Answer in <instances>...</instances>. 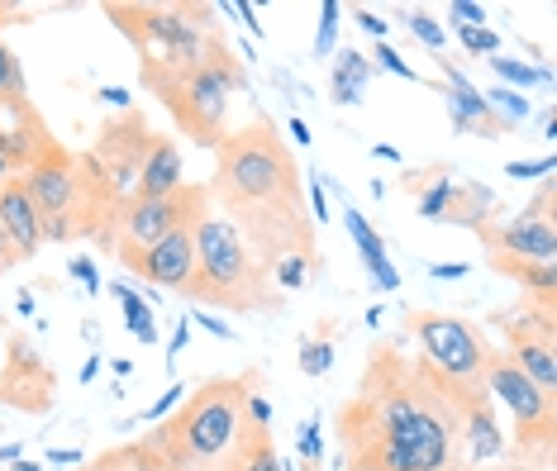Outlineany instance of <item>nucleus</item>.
<instances>
[{
  "label": "nucleus",
  "instance_id": "2",
  "mask_svg": "<svg viewBox=\"0 0 557 471\" xmlns=\"http://www.w3.org/2000/svg\"><path fill=\"white\" fill-rule=\"evenodd\" d=\"M214 214H224L252 258L272 267L276 258H314V220L306 210V182H300L296 152L268 114H252V124L234 129L214 148V172L206 182Z\"/></svg>",
  "mask_w": 557,
  "mask_h": 471
},
{
  "label": "nucleus",
  "instance_id": "55",
  "mask_svg": "<svg viewBox=\"0 0 557 471\" xmlns=\"http://www.w3.org/2000/svg\"><path fill=\"white\" fill-rule=\"evenodd\" d=\"M539 471H548V467H539Z\"/></svg>",
  "mask_w": 557,
  "mask_h": 471
},
{
  "label": "nucleus",
  "instance_id": "21",
  "mask_svg": "<svg viewBox=\"0 0 557 471\" xmlns=\"http://www.w3.org/2000/svg\"><path fill=\"white\" fill-rule=\"evenodd\" d=\"M224 471H282V457H276V448H272V429L248 424L234 457L224 462Z\"/></svg>",
  "mask_w": 557,
  "mask_h": 471
},
{
  "label": "nucleus",
  "instance_id": "25",
  "mask_svg": "<svg viewBox=\"0 0 557 471\" xmlns=\"http://www.w3.org/2000/svg\"><path fill=\"white\" fill-rule=\"evenodd\" d=\"M491 62V72L500 76V86H510V91L524 96L529 86H543V82H553V72L548 67H534V62H515V58H486Z\"/></svg>",
  "mask_w": 557,
  "mask_h": 471
},
{
  "label": "nucleus",
  "instance_id": "36",
  "mask_svg": "<svg viewBox=\"0 0 557 471\" xmlns=\"http://www.w3.org/2000/svg\"><path fill=\"white\" fill-rule=\"evenodd\" d=\"M372 67H382L391 76H400V82H414V72H410V62H405L391 44H376V53H372Z\"/></svg>",
  "mask_w": 557,
  "mask_h": 471
},
{
  "label": "nucleus",
  "instance_id": "23",
  "mask_svg": "<svg viewBox=\"0 0 557 471\" xmlns=\"http://www.w3.org/2000/svg\"><path fill=\"white\" fill-rule=\"evenodd\" d=\"M372 58L362 53H338L334 58V76H329V91H334V106H358V91L372 82Z\"/></svg>",
  "mask_w": 557,
  "mask_h": 471
},
{
  "label": "nucleus",
  "instance_id": "29",
  "mask_svg": "<svg viewBox=\"0 0 557 471\" xmlns=\"http://www.w3.org/2000/svg\"><path fill=\"white\" fill-rule=\"evenodd\" d=\"M486 106L496 110L500 120L510 124V129H515V124H524V120H529V96L510 91V86H491V91H486Z\"/></svg>",
  "mask_w": 557,
  "mask_h": 471
},
{
  "label": "nucleus",
  "instance_id": "5",
  "mask_svg": "<svg viewBox=\"0 0 557 471\" xmlns=\"http://www.w3.org/2000/svg\"><path fill=\"white\" fill-rule=\"evenodd\" d=\"M214 5H124L110 0L106 20L138 48V62L168 72H191L210 58L214 34L210 29Z\"/></svg>",
  "mask_w": 557,
  "mask_h": 471
},
{
  "label": "nucleus",
  "instance_id": "6",
  "mask_svg": "<svg viewBox=\"0 0 557 471\" xmlns=\"http://www.w3.org/2000/svg\"><path fill=\"white\" fill-rule=\"evenodd\" d=\"M224 38V34H220ZM214 38V44H220ZM144 86L162 100V110L172 114V124L200 148H220L230 138V82L210 67V58L191 72H168V67H148L138 62Z\"/></svg>",
  "mask_w": 557,
  "mask_h": 471
},
{
  "label": "nucleus",
  "instance_id": "16",
  "mask_svg": "<svg viewBox=\"0 0 557 471\" xmlns=\"http://www.w3.org/2000/svg\"><path fill=\"white\" fill-rule=\"evenodd\" d=\"M438 72H443V100H448V114H453V124H458L462 134H481V138H505L510 134V124L486 106V96H481L448 58H438Z\"/></svg>",
  "mask_w": 557,
  "mask_h": 471
},
{
  "label": "nucleus",
  "instance_id": "43",
  "mask_svg": "<svg viewBox=\"0 0 557 471\" xmlns=\"http://www.w3.org/2000/svg\"><path fill=\"white\" fill-rule=\"evenodd\" d=\"M548 206H553V182H543V186H539V196H534V206H524L519 214H553Z\"/></svg>",
  "mask_w": 557,
  "mask_h": 471
},
{
  "label": "nucleus",
  "instance_id": "12",
  "mask_svg": "<svg viewBox=\"0 0 557 471\" xmlns=\"http://www.w3.org/2000/svg\"><path fill=\"white\" fill-rule=\"evenodd\" d=\"M148 144H153V129H148L144 110H124L115 120L100 124L91 158H96V168L106 172V182L115 186L120 200L134 196V176H138V162H144Z\"/></svg>",
  "mask_w": 557,
  "mask_h": 471
},
{
  "label": "nucleus",
  "instance_id": "40",
  "mask_svg": "<svg viewBox=\"0 0 557 471\" xmlns=\"http://www.w3.org/2000/svg\"><path fill=\"white\" fill-rule=\"evenodd\" d=\"M467 272H472L467 262H434V267H429V276H434V282H462Z\"/></svg>",
  "mask_w": 557,
  "mask_h": 471
},
{
  "label": "nucleus",
  "instance_id": "33",
  "mask_svg": "<svg viewBox=\"0 0 557 471\" xmlns=\"http://www.w3.org/2000/svg\"><path fill=\"white\" fill-rule=\"evenodd\" d=\"M338 15H344V10H338V0H324V5H320V34H314V53H320V58H329V48H334Z\"/></svg>",
  "mask_w": 557,
  "mask_h": 471
},
{
  "label": "nucleus",
  "instance_id": "26",
  "mask_svg": "<svg viewBox=\"0 0 557 471\" xmlns=\"http://www.w3.org/2000/svg\"><path fill=\"white\" fill-rule=\"evenodd\" d=\"M115 300L124 305V324H129V334L144 338V343H158V324H153V310L144 305V296L129 290V286H115Z\"/></svg>",
  "mask_w": 557,
  "mask_h": 471
},
{
  "label": "nucleus",
  "instance_id": "18",
  "mask_svg": "<svg viewBox=\"0 0 557 471\" xmlns=\"http://www.w3.org/2000/svg\"><path fill=\"white\" fill-rule=\"evenodd\" d=\"M186 186V168H182V148L172 144V138L153 134V144H148L144 162H138V176H134V196L138 200H162L172 196V190Z\"/></svg>",
  "mask_w": 557,
  "mask_h": 471
},
{
  "label": "nucleus",
  "instance_id": "39",
  "mask_svg": "<svg viewBox=\"0 0 557 471\" xmlns=\"http://www.w3.org/2000/svg\"><path fill=\"white\" fill-rule=\"evenodd\" d=\"M67 272L77 276V282L91 290V296H100V272H96V262H91V258H72V262H67Z\"/></svg>",
  "mask_w": 557,
  "mask_h": 471
},
{
  "label": "nucleus",
  "instance_id": "20",
  "mask_svg": "<svg viewBox=\"0 0 557 471\" xmlns=\"http://www.w3.org/2000/svg\"><path fill=\"white\" fill-rule=\"evenodd\" d=\"M344 228L352 234V244H358V258H362V267H367V272H372L376 290H396V286H400V276H396V267H391V258H386V244H382V234H376V228L362 220V210L344 206Z\"/></svg>",
  "mask_w": 557,
  "mask_h": 471
},
{
  "label": "nucleus",
  "instance_id": "15",
  "mask_svg": "<svg viewBox=\"0 0 557 471\" xmlns=\"http://www.w3.org/2000/svg\"><path fill=\"white\" fill-rule=\"evenodd\" d=\"M486 248L515 262H553L557 258V228L553 214H515L510 224L486 228Z\"/></svg>",
  "mask_w": 557,
  "mask_h": 471
},
{
  "label": "nucleus",
  "instance_id": "14",
  "mask_svg": "<svg viewBox=\"0 0 557 471\" xmlns=\"http://www.w3.org/2000/svg\"><path fill=\"white\" fill-rule=\"evenodd\" d=\"M53 144L58 138L29 96H0V152L10 158V168L29 172Z\"/></svg>",
  "mask_w": 557,
  "mask_h": 471
},
{
  "label": "nucleus",
  "instance_id": "52",
  "mask_svg": "<svg viewBox=\"0 0 557 471\" xmlns=\"http://www.w3.org/2000/svg\"><path fill=\"white\" fill-rule=\"evenodd\" d=\"M96 372H100V358H91V362L82 367V381H96Z\"/></svg>",
  "mask_w": 557,
  "mask_h": 471
},
{
  "label": "nucleus",
  "instance_id": "7",
  "mask_svg": "<svg viewBox=\"0 0 557 471\" xmlns=\"http://www.w3.org/2000/svg\"><path fill=\"white\" fill-rule=\"evenodd\" d=\"M481 386L491 400H505L515 414V448L519 457H534L548 467L553 457V438H557V400L529 381L519 367L505 358V348L496 343H481Z\"/></svg>",
  "mask_w": 557,
  "mask_h": 471
},
{
  "label": "nucleus",
  "instance_id": "30",
  "mask_svg": "<svg viewBox=\"0 0 557 471\" xmlns=\"http://www.w3.org/2000/svg\"><path fill=\"white\" fill-rule=\"evenodd\" d=\"M300 372L306 376H324L329 367H334V338H310L306 348H300Z\"/></svg>",
  "mask_w": 557,
  "mask_h": 471
},
{
  "label": "nucleus",
  "instance_id": "28",
  "mask_svg": "<svg viewBox=\"0 0 557 471\" xmlns=\"http://www.w3.org/2000/svg\"><path fill=\"white\" fill-rule=\"evenodd\" d=\"M448 190H453V176H448V168H438L434 176H429V182L414 190V196H420V214L424 220H434L438 224V214H443V206H448Z\"/></svg>",
  "mask_w": 557,
  "mask_h": 471
},
{
  "label": "nucleus",
  "instance_id": "35",
  "mask_svg": "<svg viewBox=\"0 0 557 471\" xmlns=\"http://www.w3.org/2000/svg\"><path fill=\"white\" fill-rule=\"evenodd\" d=\"M553 168H557V162H553V152H548V158H539V162H524V158L510 162V168H505V176H515V182H548Z\"/></svg>",
  "mask_w": 557,
  "mask_h": 471
},
{
  "label": "nucleus",
  "instance_id": "51",
  "mask_svg": "<svg viewBox=\"0 0 557 471\" xmlns=\"http://www.w3.org/2000/svg\"><path fill=\"white\" fill-rule=\"evenodd\" d=\"M10 176H20L15 168H10V158H5V152H0V186H5L10 182Z\"/></svg>",
  "mask_w": 557,
  "mask_h": 471
},
{
  "label": "nucleus",
  "instance_id": "9",
  "mask_svg": "<svg viewBox=\"0 0 557 471\" xmlns=\"http://www.w3.org/2000/svg\"><path fill=\"white\" fill-rule=\"evenodd\" d=\"M206 210H210V196H206V186H196V182H186L182 190H172V196H162V200L124 196L115 206V220H110L100 244H110V248H148V244H158L162 234H172V228L196 224Z\"/></svg>",
  "mask_w": 557,
  "mask_h": 471
},
{
  "label": "nucleus",
  "instance_id": "24",
  "mask_svg": "<svg viewBox=\"0 0 557 471\" xmlns=\"http://www.w3.org/2000/svg\"><path fill=\"white\" fill-rule=\"evenodd\" d=\"M268 276H272V286L282 290H306L314 276H320V252L314 258H300V252H290V258H276L272 267H268Z\"/></svg>",
  "mask_w": 557,
  "mask_h": 471
},
{
  "label": "nucleus",
  "instance_id": "27",
  "mask_svg": "<svg viewBox=\"0 0 557 471\" xmlns=\"http://www.w3.org/2000/svg\"><path fill=\"white\" fill-rule=\"evenodd\" d=\"M400 20H405V29L420 38L424 48H434V53H443V48H448V29H443V24L429 15V10H400Z\"/></svg>",
  "mask_w": 557,
  "mask_h": 471
},
{
  "label": "nucleus",
  "instance_id": "38",
  "mask_svg": "<svg viewBox=\"0 0 557 471\" xmlns=\"http://www.w3.org/2000/svg\"><path fill=\"white\" fill-rule=\"evenodd\" d=\"M182 400H186V391H182V386H168V391H162V400H153V405L144 410V419H148V424H158V419H162V414H172Z\"/></svg>",
  "mask_w": 557,
  "mask_h": 471
},
{
  "label": "nucleus",
  "instance_id": "17",
  "mask_svg": "<svg viewBox=\"0 0 557 471\" xmlns=\"http://www.w3.org/2000/svg\"><path fill=\"white\" fill-rule=\"evenodd\" d=\"M0 228H5L10 244L20 248V258H39V248H44V214H39V206H34L24 176H10V182L0 186Z\"/></svg>",
  "mask_w": 557,
  "mask_h": 471
},
{
  "label": "nucleus",
  "instance_id": "42",
  "mask_svg": "<svg viewBox=\"0 0 557 471\" xmlns=\"http://www.w3.org/2000/svg\"><path fill=\"white\" fill-rule=\"evenodd\" d=\"M358 24H362V34L376 38V44H386V20L382 15H372V10H358Z\"/></svg>",
  "mask_w": 557,
  "mask_h": 471
},
{
  "label": "nucleus",
  "instance_id": "48",
  "mask_svg": "<svg viewBox=\"0 0 557 471\" xmlns=\"http://www.w3.org/2000/svg\"><path fill=\"white\" fill-rule=\"evenodd\" d=\"M200 324H206L214 338H234V329H230V324H220V320H214V314H200Z\"/></svg>",
  "mask_w": 557,
  "mask_h": 471
},
{
  "label": "nucleus",
  "instance_id": "56",
  "mask_svg": "<svg viewBox=\"0 0 557 471\" xmlns=\"http://www.w3.org/2000/svg\"><path fill=\"white\" fill-rule=\"evenodd\" d=\"M77 471H82V467H77Z\"/></svg>",
  "mask_w": 557,
  "mask_h": 471
},
{
  "label": "nucleus",
  "instance_id": "32",
  "mask_svg": "<svg viewBox=\"0 0 557 471\" xmlns=\"http://www.w3.org/2000/svg\"><path fill=\"white\" fill-rule=\"evenodd\" d=\"M0 96H29L24 91V67L10 44H0Z\"/></svg>",
  "mask_w": 557,
  "mask_h": 471
},
{
  "label": "nucleus",
  "instance_id": "54",
  "mask_svg": "<svg viewBox=\"0 0 557 471\" xmlns=\"http://www.w3.org/2000/svg\"><path fill=\"white\" fill-rule=\"evenodd\" d=\"M458 471H481V467H458Z\"/></svg>",
  "mask_w": 557,
  "mask_h": 471
},
{
  "label": "nucleus",
  "instance_id": "49",
  "mask_svg": "<svg viewBox=\"0 0 557 471\" xmlns=\"http://www.w3.org/2000/svg\"><path fill=\"white\" fill-rule=\"evenodd\" d=\"M48 462H53V467H77L82 457H77V453H67V448H53V453H48Z\"/></svg>",
  "mask_w": 557,
  "mask_h": 471
},
{
  "label": "nucleus",
  "instance_id": "45",
  "mask_svg": "<svg viewBox=\"0 0 557 471\" xmlns=\"http://www.w3.org/2000/svg\"><path fill=\"white\" fill-rule=\"evenodd\" d=\"M29 20V10L24 5H5V0H0V24H24Z\"/></svg>",
  "mask_w": 557,
  "mask_h": 471
},
{
  "label": "nucleus",
  "instance_id": "46",
  "mask_svg": "<svg viewBox=\"0 0 557 471\" xmlns=\"http://www.w3.org/2000/svg\"><path fill=\"white\" fill-rule=\"evenodd\" d=\"M230 10H234V15H238V20H244V24H248V29H252V34H258V38H262V24H258V10H252V5H230Z\"/></svg>",
  "mask_w": 557,
  "mask_h": 471
},
{
  "label": "nucleus",
  "instance_id": "41",
  "mask_svg": "<svg viewBox=\"0 0 557 471\" xmlns=\"http://www.w3.org/2000/svg\"><path fill=\"white\" fill-rule=\"evenodd\" d=\"M20 262H24V258H20V248L10 244V234H5V228H0V276H10Z\"/></svg>",
  "mask_w": 557,
  "mask_h": 471
},
{
  "label": "nucleus",
  "instance_id": "44",
  "mask_svg": "<svg viewBox=\"0 0 557 471\" xmlns=\"http://www.w3.org/2000/svg\"><path fill=\"white\" fill-rule=\"evenodd\" d=\"M100 100H106V106H115L120 114H124V110H134V106H129V91H124V86H106V91H100Z\"/></svg>",
  "mask_w": 557,
  "mask_h": 471
},
{
  "label": "nucleus",
  "instance_id": "34",
  "mask_svg": "<svg viewBox=\"0 0 557 471\" xmlns=\"http://www.w3.org/2000/svg\"><path fill=\"white\" fill-rule=\"evenodd\" d=\"M320 453H324L320 419H310V424L300 429V471H320Z\"/></svg>",
  "mask_w": 557,
  "mask_h": 471
},
{
  "label": "nucleus",
  "instance_id": "50",
  "mask_svg": "<svg viewBox=\"0 0 557 471\" xmlns=\"http://www.w3.org/2000/svg\"><path fill=\"white\" fill-rule=\"evenodd\" d=\"M186 338H191V334H186V324H182V329H176V334L168 338V358H176V352L186 348Z\"/></svg>",
  "mask_w": 557,
  "mask_h": 471
},
{
  "label": "nucleus",
  "instance_id": "4",
  "mask_svg": "<svg viewBox=\"0 0 557 471\" xmlns=\"http://www.w3.org/2000/svg\"><path fill=\"white\" fill-rule=\"evenodd\" d=\"M196 305H220L230 314H276L286 296L272 286L268 267L252 258V248L238 238V228L224 214L206 210L196 220V282L186 290Z\"/></svg>",
  "mask_w": 557,
  "mask_h": 471
},
{
  "label": "nucleus",
  "instance_id": "10",
  "mask_svg": "<svg viewBox=\"0 0 557 471\" xmlns=\"http://www.w3.org/2000/svg\"><path fill=\"white\" fill-rule=\"evenodd\" d=\"M20 176L44 214V244H67V220L77 210V186H82V152H72L67 144H53Z\"/></svg>",
  "mask_w": 557,
  "mask_h": 471
},
{
  "label": "nucleus",
  "instance_id": "13",
  "mask_svg": "<svg viewBox=\"0 0 557 471\" xmlns=\"http://www.w3.org/2000/svg\"><path fill=\"white\" fill-rule=\"evenodd\" d=\"M5 372H0V405H15L24 414H48L53 410V396H58V381L53 372L44 367V358L29 348L24 334H10L5 338Z\"/></svg>",
  "mask_w": 557,
  "mask_h": 471
},
{
  "label": "nucleus",
  "instance_id": "37",
  "mask_svg": "<svg viewBox=\"0 0 557 471\" xmlns=\"http://www.w3.org/2000/svg\"><path fill=\"white\" fill-rule=\"evenodd\" d=\"M448 24H458V29L486 24V5H472V0H453V5H448ZM448 24H443V29H448Z\"/></svg>",
  "mask_w": 557,
  "mask_h": 471
},
{
  "label": "nucleus",
  "instance_id": "1",
  "mask_svg": "<svg viewBox=\"0 0 557 471\" xmlns=\"http://www.w3.org/2000/svg\"><path fill=\"white\" fill-rule=\"evenodd\" d=\"M467 396L424 358H405L396 343H376L362 386L338 410L348 471H458Z\"/></svg>",
  "mask_w": 557,
  "mask_h": 471
},
{
  "label": "nucleus",
  "instance_id": "3",
  "mask_svg": "<svg viewBox=\"0 0 557 471\" xmlns=\"http://www.w3.org/2000/svg\"><path fill=\"white\" fill-rule=\"evenodd\" d=\"M248 391L252 376H220L196 386L172 419H158L148 457L168 471H224L248 429Z\"/></svg>",
  "mask_w": 557,
  "mask_h": 471
},
{
  "label": "nucleus",
  "instance_id": "19",
  "mask_svg": "<svg viewBox=\"0 0 557 471\" xmlns=\"http://www.w3.org/2000/svg\"><path fill=\"white\" fill-rule=\"evenodd\" d=\"M438 220L462 224L472 234H486V228L500 224V206H496V190L481 186V182H453L448 190V206H443Z\"/></svg>",
  "mask_w": 557,
  "mask_h": 471
},
{
  "label": "nucleus",
  "instance_id": "47",
  "mask_svg": "<svg viewBox=\"0 0 557 471\" xmlns=\"http://www.w3.org/2000/svg\"><path fill=\"white\" fill-rule=\"evenodd\" d=\"M286 134L296 138L300 148H310V129H306V120H290V124H286Z\"/></svg>",
  "mask_w": 557,
  "mask_h": 471
},
{
  "label": "nucleus",
  "instance_id": "53",
  "mask_svg": "<svg viewBox=\"0 0 557 471\" xmlns=\"http://www.w3.org/2000/svg\"><path fill=\"white\" fill-rule=\"evenodd\" d=\"M15 471H44L39 462H15Z\"/></svg>",
  "mask_w": 557,
  "mask_h": 471
},
{
  "label": "nucleus",
  "instance_id": "22",
  "mask_svg": "<svg viewBox=\"0 0 557 471\" xmlns=\"http://www.w3.org/2000/svg\"><path fill=\"white\" fill-rule=\"evenodd\" d=\"M491 267L505 276H515L524 286V300H553V286H557V267L553 262H515V258H500L491 252Z\"/></svg>",
  "mask_w": 557,
  "mask_h": 471
},
{
  "label": "nucleus",
  "instance_id": "8",
  "mask_svg": "<svg viewBox=\"0 0 557 471\" xmlns=\"http://www.w3.org/2000/svg\"><path fill=\"white\" fill-rule=\"evenodd\" d=\"M405 329L420 338L424 348V362L458 386L462 396H481V338L462 314H448V310H405Z\"/></svg>",
  "mask_w": 557,
  "mask_h": 471
},
{
  "label": "nucleus",
  "instance_id": "31",
  "mask_svg": "<svg viewBox=\"0 0 557 471\" xmlns=\"http://www.w3.org/2000/svg\"><path fill=\"white\" fill-rule=\"evenodd\" d=\"M458 44H462L472 58H496V53H500V34H496V29H486V24L458 29Z\"/></svg>",
  "mask_w": 557,
  "mask_h": 471
},
{
  "label": "nucleus",
  "instance_id": "11",
  "mask_svg": "<svg viewBox=\"0 0 557 471\" xmlns=\"http://www.w3.org/2000/svg\"><path fill=\"white\" fill-rule=\"evenodd\" d=\"M115 258L129 267L134 276H144L148 286L186 296L196 282V224L172 228V234H162L158 244H148V248H115Z\"/></svg>",
  "mask_w": 557,
  "mask_h": 471
}]
</instances>
